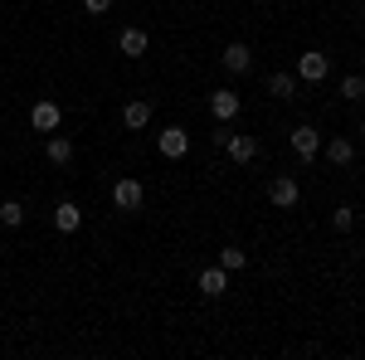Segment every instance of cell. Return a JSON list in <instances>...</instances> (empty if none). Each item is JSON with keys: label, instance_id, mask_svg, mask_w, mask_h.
Segmentation results:
<instances>
[{"label": "cell", "instance_id": "cell-1", "mask_svg": "<svg viewBox=\"0 0 365 360\" xmlns=\"http://www.w3.org/2000/svg\"><path fill=\"white\" fill-rule=\"evenodd\" d=\"M156 151H161L166 161H180V156L190 151V132H185V127H166V132H156Z\"/></svg>", "mask_w": 365, "mask_h": 360}, {"label": "cell", "instance_id": "cell-2", "mask_svg": "<svg viewBox=\"0 0 365 360\" xmlns=\"http://www.w3.org/2000/svg\"><path fill=\"white\" fill-rule=\"evenodd\" d=\"M225 156L234 161V166H249V161H258V137H249V132H229Z\"/></svg>", "mask_w": 365, "mask_h": 360}, {"label": "cell", "instance_id": "cell-3", "mask_svg": "<svg viewBox=\"0 0 365 360\" xmlns=\"http://www.w3.org/2000/svg\"><path fill=\"white\" fill-rule=\"evenodd\" d=\"M268 200H273V210H297L302 190H297L292 175H273V180H268Z\"/></svg>", "mask_w": 365, "mask_h": 360}, {"label": "cell", "instance_id": "cell-4", "mask_svg": "<svg viewBox=\"0 0 365 360\" xmlns=\"http://www.w3.org/2000/svg\"><path fill=\"white\" fill-rule=\"evenodd\" d=\"M58 122H63V112H58V103H49V98H39V103L29 108V127H34V132H58Z\"/></svg>", "mask_w": 365, "mask_h": 360}, {"label": "cell", "instance_id": "cell-5", "mask_svg": "<svg viewBox=\"0 0 365 360\" xmlns=\"http://www.w3.org/2000/svg\"><path fill=\"white\" fill-rule=\"evenodd\" d=\"M244 108V98L234 93V88H220V93H210V112H215V122H234Z\"/></svg>", "mask_w": 365, "mask_h": 360}, {"label": "cell", "instance_id": "cell-6", "mask_svg": "<svg viewBox=\"0 0 365 360\" xmlns=\"http://www.w3.org/2000/svg\"><path fill=\"white\" fill-rule=\"evenodd\" d=\"M292 151H297V161H317L322 156V132L317 127H292Z\"/></svg>", "mask_w": 365, "mask_h": 360}, {"label": "cell", "instance_id": "cell-7", "mask_svg": "<svg viewBox=\"0 0 365 360\" xmlns=\"http://www.w3.org/2000/svg\"><path fill=\"white\" fill-rule=\"evenodd\" d=\"M327 73H331V58H327V54H317V49H312V54L297 58V78H302V83H322Z\"/></svg>", "mask_w": 365, "mask_h": 360}, {"label": "cell", "instance_id": "cell-8", "mask_svg": "<svg viewBox=\"0 0 365 360\" xmlns=\"http://www.w3.org/2000/svg\"><path fill=\"white\" fill-rule=\"evenodd\" d=\"M141 200H146L141 180H117V185H113V205H117V210L132 215V210H141Z\"/></svg>", "mask_w": 365, "mask_h": 360}, {"label": "cell", "instance_id": "cell-9", "mask_svg": "<svg viewBox=\"0 0 365 360\" xmlns=\"http://www.w3.org/2000/svg\"><path fill=\"white\" fill-rule=\"evenodd\" d=\"M78 224H83V210H78L73 200H58L54 205V229L58 234H78Z\"/></svg>", "mask_w": 365, "mask_h": 360}, {"label": "cell", "instance_id": "cell-10", "mask_svg": "<svg viewBox=\"0 0 365 360\" xmlns=\"http://www.w3.org/2000/svg\"><path fill=\"white\" fill-rule=\"evenodd\" d=\"M195 287L205 292V297H225V287H229V273L215 263V268H205V273L195 277Z\"/></svg>", "mask_w": 365, "mask_h": 360}, {"label": "cell", "instance_id": "cell-11", "mask_svg": "<svg viewBox=\"0 0 365 360\" xmlns=\"http://www.w3.org/2000/svg\"><path fill=\"white\" fill-rule=\"evenodd\" d=\"M146 44H151L146 29H122V34H117V54H127V58H141V54H146Z\"/></svg>", "mask_w": 365, "mask_h": 360}, {"label": "cell", "instance_id": "cell-12", "mask_svg": "<svg viewBox=\"0 0 365 360\" xmlns=\"http://www.w3.org/2000/svg\"><path fill=\"white\" fill-rule=\"evenodd\" d=\"M322 151H327V161H331V166H351V161H356V146H351V137H331Z\"/></svg>", "mask_w": 365, "mask_h": 360}, {"label": "cell", "instance_id": "cell-13", "mask_svg": "<svg viewBox=\"0 0 365 360\" xmlns=\"http://www.w3.org/2000/svg\"><path fill=\"white\" fill-rule=\"evenodd\" d=\"M220 63H225L229 73H249V63H253V54H249V44H229L225 54H220Z\"/></svg>", "mask_w": 365, "mask_h": 360}, {"label": "cell", "instance_id": "cell-14", "mask_svg": "<svg viewBox=\"0 0 365 360\" xmlns=\"http://www.w3.org/2000/svg\"><path fill=\"white\" fill-rule=\"evenodd\" d=\"M146 122H151V103H127V108H122V127H127V132H141V127H146Z\"/></svg>", "mask_w": 365, "mask_h": 360}, {"label": "cell", "instance_id": "cell-15", "mask_svg": "<svg viewBox=\"0 0 365 360\" xmlns=\"http://www.w3.org/2000/svg\"><path fill=\"white\" fill-rule=\"evenodd\" d=\"M44 156H49V166H68V161H73V141L68 137H49Z\"/></svg>", "mask_w": 365, "mask_h": 360}, {"label": "cell", "instance_id": "cell-16", "mask_svg": "<svg viewBox=\"0 0 365 360\" xmlns=\"http://www.w3.org/2000/svg\"><path fill=\"white\" fill-rule=\"evenodd\" d=\"M268 93L287 103V98H297V78L292 73H268Z\"/></svg>", "mask_w": 365, "mask_h": 360}, {"label": "cell", "instance_id": "cell-17", "mask_svg": "<svg viewBox=\"0 0 365 360\" xmlns=\"http://www.w3.org/2000/svg\"><path fill=\"white\" fill-rule=\"evenodd\" d=\"M336 93L346 98V103H361V98H365V73H346Z\"/></svg>", "mask_w": 365, "mask_h": 360}, {"label": "cell", "instance_id": "cell-18", "mask_svg": "<svg viewBox=\"0 0 365 360\" xmlns=\"http://www.w3.org/2000/svg\"><path fill=\"white\" fill-rule=\"evenodd\" d=\"M0 224H5V229H20V224H25V205H20V200H5V205H0Z\"/></svg>", "mask_w": 365, "mask_h": 360}, {"label": "cell", "instance_id": "cell-19", "mask_svg": "<svg viewBox=\"0 0 365 360\" xmlns=\"http://www.w3.org/2000/svg\"><path fill=\"white\" fill-rule=\"evenodd\" d=\"M244 263H249V253H244V249H220V268H225V273H239Z\"/></svg>", "mask_w": 365, "mask_h": 360}, {"label": "cell", "instance_id": "cell-20", "mask_svg": "<svg viewBox=\"0 0 365 360\" xmlns=\"http://www.w3.org/2000/svg\"><path fill=\"white\" fill-rule=\"evenodd\" d=\"M331 229H341V234H351V229H356V210H351V205H341L336 215H331Z\"/></svg>", "mask_w": 365, "mask_h": 360}, {"label": "cell", "instance_id": "cell-21", "mask_svg": "<svg viewBox=\"0 0 365 360\" xmlns=\"http://www.w3.org/2000/svg\"><path fill=\"white\" fill-rule=\"evenodd\" d=\"M113 10V0H83V15H108Z\"/></svg>", "mask_w": 365, "mask_h": 360}, {"label": "cell", "instance_id": "cell-22", "mask_svg": "<svg viewBox=\"0 0 365 360\" xmlns=\"http://www.w3.org/2000/svg\"><path fill=\"white\" fill-rule=\"evenodd\" d=\"M210 141H215V146L225 151V141H229V122H220V127H215V137H210Z\"/></svg>", "mask_w": 365, "mask_h": 360}, {"label": "cell", "instance_id": "cell-23", "mask_svg": "<svg viewBox=\"0 0 365 360\" xmlns=\"http://www.w3.org/2000/svg\"><path fill=\"white\" fill-rule=\"evenodd\" d=\"M361 141H365V122H361Z\"/></svg>", "mask_w": 365, "mask_h": 360}]
</instances>
